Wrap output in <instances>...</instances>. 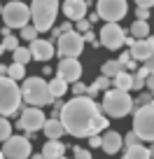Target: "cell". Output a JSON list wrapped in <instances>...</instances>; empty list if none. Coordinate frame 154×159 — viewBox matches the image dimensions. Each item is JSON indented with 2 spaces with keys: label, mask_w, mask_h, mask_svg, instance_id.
Returning a JSON list of instances; mask_svg holds the SVG:
<instances>
[{
  "label": "cell",
  "mask_w": 154,
  "mask_h": 159,
  "mask_svg": "<svg viewBox=\"0 0 154 159\" xmlns=\"http://www.w3.org/2000/svg\"><path fill=\"white\" fill-rule=\"evenodd\" d=\"M59 119L65 126V134L75 138H91L110 126L108 117L103 115V108L89 96H75L73 101H68Z\"/></svg>",
  "instance_id": "6da1fadb"
},
{
  "label": "cell",
  "mask_w": 154,
  "mask_h": 159,
  "mask_svg": "<svg viewBox=\"0 0 154 159\" xmlns=\"http://www.w3.org/2000/svg\"><path fill=\"white\" fill-rule=\"evenodd\" d=\"M133 105H135V101L131 98V94L129 91H119V89H110V91H105V96H103V112L108 115V117H114V119H121V117H126V115L133 110Z\"/></svg>",
  "instance_id": "7a4b0ae2"
},
{
  "label": "cell",
  "mask_w": 154,
  "mask_h": 159,
  "mask_svg": "<svg viewBox=\"0 0 154 159\" xmlns=\"http://www.w3.org/2000/svg\"><path fill=\"white\" fill-rule=\"evenodd\" d=\"M56 14H59V0H33L30 2V21L40 33L54 26Z\"/></svg>",
  "instance_id": "3957f363"
},
{
  "label": "cell",
  "mask_w": 154,
  "mask_h": 159,
  "mask_svg": "<svg viewBox=\"0 0 154 159\" xmlns=\"http://www.w3.org/2000/svg\"><path fill=\"white\" fill-rule=\"evenodd\" d=\"M21 94H24V101H28L33 108H42V105H49L51 101H56L49 91V82H45L42 77H26Z\"/></svg>",
  "instance_id": "277c9868"
},
{
  "label": "cell",
  "mask_w": 154,
  "mask_h": 159,
  "mask_svg": "<svg viewBox=\"0 0 154 159\" xmlns=\"http://www.w3.org/2000/svg\"><path fill=\"white\" fill-rule=\"evenodd\" d=\"M21 98H24V94L14 80L0 77V115H5V117L16 115V110L21 108Z\"/></svg>",
  "instance_id": "5b68a950"
},
{
  "label": "cell",
  "mask_w": 154,
  "mask_h": 159,
  "mask_svg": "<svg viewBox=\"0 0 154 159\" xmlns=\"http://www.w3.org/2000/svg\"><path fill=\"white\" fill-rule=\"evenodd\" d=\"M2 21H5L7 28H19V30L26 28L30 21V7L24 0H12L2 10Z\"/></svg>",
  "instance_id": "8992f818"
},
{
  "label": "cell",
  "mask_w": 154,
  "mask_h": 159,
  "mask_svg": "<svg viewBox=\"0 0 154 159\" xmlns=\"http://www.w3.org/2000/svg\"><path fill=\"white\" fill-rule=\"evenodd\" d=\"M133 131L140 136V140H152L154 143V103L143 105L133 115Z\"/></svg>",
  "instance_id": "52a82bcc"
},
{
  "label": "cell",
  "mask_w": 154,
  "mask_h": 159,
  "mask_svg": "<svg viewBox=\"0 0 154 159\" xmlns=\"http://www.w3.org/2000/svg\"><path fill=\"white\" fill-rule=\"evenodd\" d=\"M82 49H84V38H82V33H77V30L63 33L59 38L56 52H59L61 59H77V56L82 54Z\"/></svg>",
  "instance_id": "ba28073f"
},
{
  "label": "cell",
  "mask_w": 154,
  "mask_h": 159,
  "mask_svg": "<svg viewBox=\"0 0 154 159\" xmlns=\"http://www.w3.org/2000/svg\"><path fill=\"white\" fill-rule=\"evenodd\" d=\"M96 14L108 24H117L119 19L126 16V0H98Z\"/></svg>",
  "instance_id": "9c48e42d"
},
{
  "label": "cell",
  "mask_w": 154,
  "mask_h": 159,
  "mask_svg": "<svg viewBox=\"0 0 154 159\" xmlns=\"http://www.w3.org/2000/svg\"><path fill=\"white\" fill-rule=\"evenodd\" d=\"M47 119H45V112H42L40 108H33V105H28V108L21 110V117H19V129L28 131V134H35L37 129H45Z\"/></svg>",
  "instance_id": "30bf717a"
},
{
  "label": "cell",
  "mask_w": 154,
  "mask_h": 159,
  "mask_svg": "<svg viewBox=\"0 0 154 159\" xmlns=\"http://www.w3.org/2000/svg\"><path fill=\"white\" fill-rule=\"evenodd\" d=\"M2 154H5L7 159H26V157H30L28 138H24V136H12L10 140L2 143Z\"/></svg>",
  "instance_id": "8fae6325"
},
{
  "label": "cell",
  "mask_w": 154,
  "mask_h": 159,
  "mask_svg": "<svg viewBox=\"0 0 154 159\" xmlns=\"http://www.w3.org/2000/svg\"><path fill=\"white\" fill-rule=\"evenodd\" d=\"M100 45L108 47V49H119L121 45H126V33L121 30V26L105 24L100 28Z\"/></svg>",
  "instance_id": "7c38bea8"
},
{
  "label": "cell",
  "mask_w": 154,
  "mask_h": 159,
  "mask_svg": "<svg viewBox=\"0 0 154 159\" xmlns=\"http://www.w3.org/2000/svg\"><path fill=\"white\" fill-rule=\"evenodd\" d=\"M56 77H61L63 82H68V84L80 82V77H82V63L77 59H61L59 68H56Z\"/></svg>",
  "instance_id": "4fadbf2b"
},
{
  "label": "cell",
  "mask_w": 154,
  "mask_h": 159,
  "mask_svg": "<svg viewBox=\"0 0 154 159\" xmlns=\"http://www.w3.org/2000/svg\"><path fill=\"white\" fill-rule=\"evenodd\" d=\"M30 56H33L35 61H49L51 56H54V45H51L49 40H35V42H30Z\"/></svg>",
  "instance_id": "5bb4252c"
},
{
  "label": "cell",
  "mask_w": 154,
  "mask_h": 159,
  "mask_svg": "<svg viewBox=\"0 0 154 159\" xmlns=\"http://www.w3.org/2000/svg\"><path fill=\"white\" fill-rule=\"evenodd\" d=\"M63 14L70 21H82L86 16V0H65L63 2Z\"/></svg>",
  "instance_id": "9a60e30c"
},
{
  "label": "cell",
  "mask_w": 154,
  "mask_h": 159,
  "mask_svg": "<svg viewBox=\"0 0 154 159\" xmlns=\"http://www.w3.org/2000/svg\"><path fill=\"white\" fill-rule=\"evenodd\" d=\"M121 145H124V138H121L117 131H105L103 134V152H108V154H114V152H119L121 150Z\"/></svg>",
  "instance_id": "2e32d148"
},
{
  "label": "cell",
  "mask_w": 154,
  "mask_h": 159,
  "mask_svg": "<svg viewBox=\"0 0 154 159\" xmlns=\"http://www.w3.org/2000/svg\"><path fill=\"white\" fill-rule=\"evenodd\" d=\"M131 56L135 61H147L149 56H154V49L147 40H135V45L131 47Z\"/></svg>",
  "instance_id": "e0dca14e"
},
{
  "label": "cell",
  "mask_w": 154,
  "mask_h": 159,
  "mask_svg": "<svg viewBox=\"0 0 154 159\" xmlns=\"http://www.w3.org/2000/svg\"><path fill=\"white\" fill-rule=\"evenodd\" d=\"M63 152H65V145L61 140H47L45 148H42L45 159H63Z\"/></svg>",
  "instance_id": "ac0fdd59"
},
{
  "label": "cell",
  "mask_w": 154,
  "mask_h": 159,
  "mask_svg": "<svg viewBox=\"0 0 154 159\" xmlns=\"http://www.w3.org/2000/svg\"><path fill=\"white\" fill-rule=\"evenodd\" d=\"M42 131H45V136H47L49 140H59L61 136L65 134V126L61 124V119H54V117H51V119H47V124H45V129H42Z\"/></svg>",
  "instance_id": "d6986e66"
},
{
  "label": "cell",
  "mask_w": 154,
  "mask_h": 159,
  "mask_svg": "<svg viewBox=\"0 0 154 159\" xmlns=\"http://www.w3.org/2000/svg\"><path fill=\"white\" fill-rule=\"evenodd\" d=\"M112 84H114V89H119V91H131L133 89V75L129 70H124V73H119L112 80Z\"/></svg>",
  "instance_id": "ffe728a7"
},
{
  "label": "cell",
  "mask_w": 154,
  "mask_h": 159,
  "mask_svg": "<svg viewBox=\"0 0 154 159\" xmlns=\"http://www.w3.org/2000/svg\"><path fill=\"white\" fill-rule=\"evenodd\" d=\"M119 73H124V66H121L119 61H105L103 68H100V75H103V77H110V80H114Z\"/></svg>",
  "instance_id": "44dd1931"
},
{
  "label": "cell",
  "mask_w": 154,
  "mask_h": 159,
  "mask_svg": "<svg viewBox=\"0 0 154 159\" xmlns=\"http://www.w3.org/2000/svg\"><path fill=\"white\" fill-rule=\"evenodd\" d=\"M124 159H152V154H149V148H145V145L140 143V145H135V148H126Z\"/></svg>",
  "instance_id": "7402d4cb"
},
{
  "label": "cell",
  "mask_w": 154,
  "mask_h": 159,
  "mask_svg": "<svg viewBox=\"0 0 154 159\" xmlns=\"http://www.w3.org/2000/svg\"><path fill=\"white\" fill-rule=\"evenodd\" d=\"M131 35H133L135 40H147L149 38V24L147 21H133V26H131Z\"/></svg>",
  "instance_id": "603a6c76"
},
{
  "label": "cell",
  "mask_w": 154,
  "mask_h": 159,
  "mask_svg": "<svg viewBox=\"0 0 154 159\" xmlns=\"http://www.w3.org/2000/svg\"><path fill=\"white\" fill-rule=\"evenodd\" d=\"M49 91H51V96H54V98H61V96L68 91V82H63L61 77L49 80Z\"/></svg>",
  "instance_id": "cb8c5ba5"
},
{
  "label": "cell",
  "mask_w": 154,
  "mask_h": 159,
  "mask_svg": "<svg viewBox=\"0 0 154 159\" xmlns=\"http://www.w3.org/2000/svg\"><path fill=\"white\" fill-rule=\"evenodd\" d=\"M7 77L10 80H24L26 77V66H21V63H12V66H7Z\"/></svg>",
  "instance_id": "d4e9b609"
},
{
  "label": "cell",
  "mask_w": 154,
  "mask_h": 159,
  "mask_svg": "<svg viewBox=\"0 0 154 159\" xmlns=\"http://www.w3.org/2000/svg\"><path fill=\"white\" fill-rule=\"evenodd\" d=\"M12 56H14V63H21V66H26L33 56H30V49H26V47H19L16 52H12Z\"/></svg>",
  "instance_id": "484cf974"
},
{
  "label": "cell",
  "mask_w": 154,
  "mask_h": 159,
  "mask_svg": "<svg viewBox=\"0 0 154 159\" xmlns=\"http://www.w3.org/2000/svg\"><path fill=\"white\" fill-rule=\"evenodd\" d=\"M10 138H12V126L5 117H0V143H5Z\"/></svg>",
  "instance_id": "4316f807"
},
{
  "label": "cell",
  "mask_w": 154,
  "mask_h": 159,
  "mask_svg": "<svg viewBox=\"0 0 154 159\" xmlns=\"http://www.w3.org/2000/svg\"><path fill=\"white\" fill-rule=\"evenodd\" d=\"M37 33H40V30L35 28V26H26V28H21V38L28 40V42H35V40H37Z\"/></svg>",
  "instance_id": "83f0119b"
},
{
  "label": "cell",
  "mask_w": 154,
  "mask_h": 159,
  "mask_svg": "<svg viewBox=\"0 0 154 159\" xmlns=\"http://www.w3.org/2000/svg\"><path fill=\"white\" fill-rule=\"evenodd\" d=\"M2 47L10 49V52H16V49H19V40H16V35H5V38H2Z\"/></svg>",
  "instance_id": "f1b7e54d"
},
{
  "label": "cell",
  "mask_w": 154,
  "mask_h": 159,
  "mask_svg": "<svg viewBox=\"0 0 154 159\" xmlns=\"http://www.w3.org/2000/svg\"><path fill=\"white\" fill-rule=\"evenodd\" d=\"M149 103H154V94H152V91H143V94L135 98V105H138V108H143V105H149Z\"/></svg>",
  "instance_id": "f546056e"
},
{
  "label": "cell",
  "mask_w": 154,
  "mask_h": 159,
  "mask_svg": "<svg viewBox=\"0 0 154 159\" xmlns=\"http://www.w3.org/2000/svg\"><path fill=\"white\" fill-rule=\"evenodd\" d=\"M143 140H140V136L135 134V131H129V134L124 136V145L126 148H135V145H140Z\"/></svg>",
  "instance_id": "4dcf8cb0"
},
{
  "label": "cell",
  "mask_w": 154,
  "mask_h": 159,
  "mask_svg": "<svg viewBox=\"0 0 154 159\" xmlns=\"http://www.w3.org/2000/svg\"><path fill=\"white\" fill-rule=\"evenodd\" d=\"M117 61H119V63L124 66V70H131V68H133V66H135V59H133V56H131V52H126V54H121V56H119V59H117Z\"/></svg>",
  "instance_id": "1f68e13d"
},
{
  "label": "cell",
  "mask_w": 154,
  "mask_h": 159,
  "mask_svg": "<svg viewBox=\"0 0 154 159\" xmlns=\"http://www.w3.org/2000/svg\"><path fill=\"white\" fill-rule=\"evenodd\" d=\"M73 154H75L73 159H91V152H89L86 148H75Z\"/></svg>",
  "instance_id": "d6a6232c"
},
{
  "label": "cell",
  "mask_w": 154,
  "mask_h": 159,
  "mask_svg": "<svg viewBox=\"0 0 154 159\" xmlns=\"http://www.w3.org/2000/svg\"><path fill=\"white\" fill-rule=\"evenodd\" d=\"M94 84H96V87H98V89H100V91H110V77H103V75H100V77H98V80H96Z\"/></svg>",
  "instance_id": "836d02e7"
},
{
  "label": "cell",
  "mask_w": 154,
  "mask_h": 159,
  "mask_svg": "<svg viewBox=\"0 0 154 159\" xmlns=\"http://www.w3.org/2000/svg\"><path fill=\"white\" fill-rule=\"evenodd\" d=\"M86 91H89V87L82 84V82H75L73 84V94L75 96H86Z\"/></svg>",
  "instance_id": "e575fe53"
},
{
  "label": "cell",
  "mask_w": 154,
  "mask_h": 159,
  "mask_svg": "<svg viewBox=\"0 0 154 159\" xmlns=\"http://www.w3.org/2000/svg\"><path fill=\"white\" fill-rule=\"evenodd\" d=\"M89 30H91V21H89V19L77 21V33H82V35H84V33H89Z\"/></svg>",
  "instance_id": "d590c367"
},
{
  "label": "cell",
  "mask_w": 154,
  "mask_h": 159,
  "mask_svg": "<svg viewBox=\"0 0 154 159\" xmlns=\"http://www.w3.org/2000/svg\"><path fill=\"white\" fill-rule=\"evenodd\" d=\"M145 87H147V80L140 77V75L135 73V75H133V89H138V91H140V89H145Z\"/></svg>",
  "instance_id": "8d00e7d4"
},
{
  "label": "cell",
  "mask_w": 154,
  "mask_h": 159,
  "mask_svg": "<svg viewBox=\"0 0 154 159\" xmlns=\"http://www.w3.org/2000/svg\"><path fill=\"white\" fill-rule=\"evenodd\" d=\"M135 16H138V21H147L149 19V10L147 7H138V10H135Z\"/></svg>",
  "instance_id": "74e56055"
},
{
  "label": "cell",
  "mask_w": 154,
  "mask_h": 159,
  "mask_svg": "<svg viewBox=\"0 0 154 159\" xmlns=\"http://www.w3.org/2000/svg\"><path fill=\"white\" fill-rule=\"evenodd\" d=\"M89 148H103V136H91L89 138Z\"/></svg>",
  "instance_id": "f35d334b"
},
{
  "label": "cell",
  "mask_w": 154,
  "mask_h": 159,
  "mask_svg": "<svg viewBox=\"0 0 154 159\" xmlns=\"http://www.w3.org/2000/svg\"><path fill=\"white\" fill-rule=\"evenodd\" d=\"M145 68H147L149 75H154V56H149V59L145 61Z\"/></svg>",
  "instance_id": "ab89813d"
},
{
  "label": "cell",
  "mask_w": 154,
  "mask_h": 159,
  "mask_svg": "<svg viewBox=\"0 0 154 159\" xmlns=\"http://www.w3.org/2000/svg\"><path fill=\"white\" fill-rule=\"evenodd\" d=\"M135 5H138V7H147V10H149V7L154 5V0H135Z\"/></svg>",
  "instance_id": "60d3db41"
},
{
  "label": "cell",
  "mask_w": 154,
  "mask_h": 159,
  "mask_svg": "<svg viewBox=\"0 0 154 159\" xmlns=\"http://www.w3.org/2000/svg\"><path fill=\"white\" fill-rule=\"evenodd\" d=\"M98 91H100V89H98L96 84H89V91H86V96H89V98H94V96L98 94Z\"/></svg>",
  "instance_id": "b9f144b4"
},
{
  "label": "cell",
  "mask_w": 154,
  "mask_h": 159,
  "mask_svg": "<svg viewBox=\"0 0 154 159\" xmlns=\"http://www.w3.org/2000/svg\"><path fill=\"white\" fill-rule=\"evenodd\" d=\"M82 38H84V42H91V45H96V38H94V33H91V30H89V33H84Z\"/></svg>",
  "instance_id": "7bdbcfd3"
},
{
  "label": "cell",
  "mask_w": 154,
  "mask_h": 159,
  "mask_svg": "<svg viewBox=\"0 0 154 159\" xmlns=\"http://www.w3.org/2000/svg\"><path fill=\"white\" fill-rule=\"evenodd\" d=\"M145 89L154 94V75H149V77H147V87H145Z\"/></svg>",
  "instance_id": "ee69618b"
},
{
  "label": "cell",
  "mask_w": 154,
  "mask_h": 159,
  "mask_svg": "<svg viewBox=\"0 0 154 159\" xmlns=\"http://www.w3.org/2000/svg\"><path fill=\"white\" fill-rule=\"evenodd\" d=\"M30 159H45V154H42V152L40 154H30Z\"/></svg>",
  "instance_id": "f6af8a7d"
},
{
  "label": "cell",
  "mask_w": 154,
  "mask_h": 159,
  "mask_svg": "<svg viewBox=\"0 0 154 159\" xmlns=\"http://www.w3.org/2000/svg\"><path fill=\"white\" fill-rule=\"evenodd\" d=\"M147 42L152 45V49H154V35H149V38H147Z\"/></svg>",
  "instance_id": "bcb514c9"
},
{
  "label": "cell",
  "mask_w": 154,
  "mask_h": 159,
  "mask_svg": "<svg viewBox=\"0 0 154 159\" xmlns=\"http://www.w3.org/2000/svg\"><path fill=\"white\" fill-rule=\"evenodd\" d=\"M149 154H152V159H154V145H152V148H149Z\"/></svg>",
  "instance_id": "7dc6e473"
},
{
  "label": "cell",
  "mask_w": 154,
  "mask_h": 159,
  "mask_svg": "<svg viewBox=\"0 0 154 159\" xmlns=\"http://www.w3.org/2000/svg\"><path fill=\"white\" fill-rule=\"evenodd\" d=\"M2 52H5V47H2V45H0V56H2Z\"/></svg>",
  "instance_id": "c3c4849f"
},
{
  "label": "cell",
  "mask_w": 154,
  "mask_h": 159,
  "mask_svg": "<svg viewBox=\"0 0 154 159\" xmlns=\"http://www.w3.org/2000/svg\"><path fill=\"white\" fill-rule=\"evenodd\" d=\"M0 159H5V154H2V150H0Z\"/></svg>",
  "instance_id": "681fc988"
},
{
  "label": "cell",
  "mask_w": 154,
  "mask_h": 159,
  "mask_svg": "<svg viewBox=\"0 0 154 159\" xmlns=\"http://www.w3.org/2000/svg\"><path fill=\"white\" fill-rule=\"evenodd\" d=\"M2 10H5V7H2V5H0V14H2Z\"/></svg>",
  "instance_id": "f907efd6"
},
{
  "label": "cell",
  "mask_w": 154,
  "mask_h": 159,
  "mask_svg": "<svg viewBox=\"0 0 154 159\" xmlns=\"http://www.w3.org/2000/svg\"><path fill=\"white\" fill-rule=\"evenodd\" d=\"M63 159H65V157H63Z\"/></svg>",
  "instance_id": "816d5d0a"
}]
</instances>
